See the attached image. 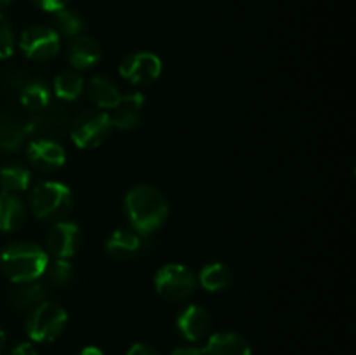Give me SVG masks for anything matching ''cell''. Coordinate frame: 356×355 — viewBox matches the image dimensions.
<instances>
[{
    "label": "cell",
    "mask_w": 356,
    "mask_h": 355,
    "mask_svg": "<svg viewBox=\"0 0 356 355\" xmlns=\"http://www.w3.org/2000/svg\"><path fill=\"white\" fill-rule=\"evenodd\" d=\"M26 136V127L17 118L0 113V150L14 152L23 146Z\"/></svg>",
    "instance_id": "obj_20"
},
{
    "label": "cell",
    "mask_w": 356,
    "mask_h": 355,
    "mask_svg": "<svg viewBox=\"0 0 356 355\" xmlns=\"http://www.w3.org/2000/svg\"><path fill=\"white\" fill-rule=\"evenodd\" d=\"M197 281L200 282L204 289H207V291L211 292H216L228 287L233 281V275H232V270H229L225 263L214 261V263H209L202 268Z\"/></svg>",
    "instance_id": "obj_21"
},
{
    "label": "cell",
    "mask_w": 356,
    "mask_h": 355,
    "mask_svg": "<svg viewBox=\"0 0 356 355\" xmlns=\"http://www.w3.org/2000/svg\"><path fill=\"white\" fill-rule=\"evenodd\" d=\"M37 7H40L42 10H47V13H56L59 9H65L68 6L70 0H31Z\"/></svg>",
    "instance_id": "obj_29"
},
{
    "label": "cell",
    "mask_w": 356,
    "mask_h": 355,
    "mask_svg": "<svg viewBox=\"0 0 356 355\" xmlns=\"http://www.w3.org/2000/svg\"><path fill=\"white\" fill-rule=\"evenodd\" d=\"M68 59L76 70H87L101 59V47L94 38L79 35L68 47Z\"/></svg>",
    "instance_id": "obj_16"
},
{
    "label": "cell",
    "mask_w": 356,
    "mask_h": 355,
    "mask_svg": "<svg viewBox=\"0 0 356 355\" xmlns=\"http://www.w3.org/2000/svg\"><path fill=\"white\" fill-rule=\"evenodd\" d=\"M9 355H38V354L31 343H19L17 347H14L13 350H10Z\"/></svg>",
    "instance_id": "obj_31"
},
{
    "label": "cell",
    "mask_w": 356,
    "mask_h": 355,
    "mask_svg": "<svg viewBox=\"0 0 356 355\" xmlns=\"http://www.w3.org/2000/svg\"><path fill=\"white\" fill-rule=\"evenodd\" d=\"M19 47L26 58L35 59V61H47L58 54L61 42L54 28L35 24L21 33Z\"/></svg>",
    "instance_id": "obj_8"
},
{
    "label": "cell",
    "mask_w": 356,
    "mask_h": 355,
    "mask_svg": "<svg viewBox=\"0 0 356 355\" xmlns=\"http://www.w3.org/2000/svg\"><path fill=\"white\" fill-rule=\"evenodd\" d=\"M197 285V275L184 265L169 263L155 275L156 292L169 301H184L193 294Z\"/></svg>",
    "instance_id": "obj_5"
},
{
    "label": "cell",
    "mask_w": 356,
    "mask_h": 355,
    "mask_svg": "<svg viewBox=\"0 0 356 355\" xmlns=\"http://www.w3.org/2000/svg\"><path fill=\"white\" fill-rule=\"evenodd\" d=\"M204 355H252L250 345L242 334L233 331H221L207 340Z\"/></svg>",
    "instance_id": "obj_14"
},
{
    "label": "cell",
    "mask_w": 356,
    "mask_h": 355,
    "mask_svg": "<svg viewBox=\"0 0 356 355\" xmlns=\"http://www.w3.org/2000/svg\"><path fill=\"white\" fill-rule=\"evenodd\" d=\"M28 160L35 169L49 173L65 164L66 153L54 139H33L28 146Z\"/></svg>",
    "instance_id": "obj_11"
},
{
    "label": "cell",
    "mask_w": 356,
    "mask_h": 355,
    "mask_svg": "<svg viewBox=\"0 0 356 355\" xmlns=\"http://www.w3.org/2000/svg\"><path fill=\"white\" fill-rule=\"evenodd\" d=\"M26 219V207L16 194H0V232H14Z\"/></svg>",
    "instance_id": "obj_17"
},
{
    "label": "cell",
    "mask_w": 356,
    "mask_h": 355,
    "mask_svg": "<svg viewBox=\"0 0 356 355\" xmlns=\"http://www.w3.org/2000/svg\"><path fill=\"white\" fill-rule=\"evenodd\" d=\"M14 31L7 17L0 16V59H7L14 52Z\"/></svg>",
    "instance_id": "obj_27"
},
{
    "label": "cell",
    "mask_w": 356,
    "mask_h": 355,
    "mask_svg": "<svg viewBox=\"0 0 356 355\" xmlns=\"http://www.w3.org/2000/svg\"><path fill=\"white\" fill-rule=\"evenodd\" d=\"M68 313L52 301H42L33 306L26 319V333L37 343L54 341L65 331Z\"/></svg>",
    "instance_id": "obj_4"
},
{
    "label": "cell",
    "mask_w": 356,
    "mask_h": 355,
    "mask_svg": "<svg viewBox=\"0 0 356 355\" xmlns=\"http://www.w3.org/2000/svg\"><path fill=\"white\" fill-rule=\"evenodd\" d=\"M127 355H159V352L148 343H136L129 348Z\"/></svg>",
    "instance_id": "obj_30"
},
{
    "label": "cell",
    "mask_w": 356,
    "mask_h": 355,
    "mask_svg": "<svg viewBox=\"0 0 356 355\" xmlns=\"http://www.w3.org/2000/svg\"><path fill=\"white\" fill-rule=\"evenodd\" d=\"M54 26L56 33H61L65 37H79L86 30V21L80 14H76L72 9H59L54 13Z\"/></svg>",
    "instance_id": "obj_24"
},
{
    "label": "cell",
    "mask_w": 356,
    "mask_h": 355,
    "mask_svg": "<svg viewBox=\"0 0 356 355\" xmlns=\"http://www.w3.org/2000/svg\"><path fill=\"white\" fill-rule=\"evenodd\" d=\"M45 274L49 275V281L56 285H65L72 281L73 277V267L63 258H56L52 263L47 265Z\"/></svg>",
    "instance_id": "obj_26"
},
{
    "label": "cell",
    "mask_w": 356,
    "mask_h": 355,
    "mask_svg": "<svg viewBox=\"0 0 356 355\" xmlns=\"http://www.w3.org/2000/svg\"><path fill=\"white\" fill-rule=\"evenodd\" d=\"M31 174L21 164H7L6 167L0 169V187L7 194H19L30 187Z\"/></svg>",
    "instance_id": "obj_23"
},
{
    "label": "cell",
    "mask_w": 356,
    "mask_h": 355,
    "mask_svg": "<svg viewBox=\"0 0 356 355\" xmlns=\"http://www.w3.org/2000/svg\"><path fill=\"white\" fill-rule=\"evenodd\" d=\"M160 73H162V61L153 52H132L120 65V75L136 86L155 82Z\"/></svg>",
    "instance_id": "obj_9"
},
{
    "label": "cell",
    "mask_w": 356,
    "mask_h": 355,
    "mask_svg": "<svg viewBox=\"0 0 356 355\" xmlns=\"http://www.w3.org/2000/svg\"><path fill=\"white\" fill-rule=\"evenodd\" d=\"M73 117L66 108L59 104H49L42 110L35 111L24 127L28 136H35V139H54L58 141L65 134H68L72 127Z\"/></svg>",
    "instance_id": "obj_7"
},
{
    "label": "cell",
    "mask_w": 356,
    "mask_h": 355,
    "mask_svg": "<svg viewBox=\"0 0 356 355\" xmlns=\"http://www.w3.org/2000/svg\"><path fill=\"white\" fill-rule=\"evenodd\" d=\"M83 79L75 72H63L54 79V93L65 101H73L82 94Z\"/></svg>",
    "instance_id": "obj_25"
},
{
    "label": "cell",
    "mask_w": 356,
    "mask_h": 355,
    "mask_svg": "<svg viewBox=\"0 0 356 355\" xmlns=\"http://www.w3.org/2000/svg\"><path fill=\"white\" fill-rule=\"evenodd\" d=\"M145 104V96L141 93H132L122 96L120 103L113 108L110 113V120L113 127L131 131L136 129L141 122V108Z\"/></svg>",
    "instance_id": "obj_13"
},
{
    "label": "cell",
    "mask_w": 356,
    "mask_h": 355,
    "mask_svg": "<svg viewBox=\"0 0 356 355\" xmlns=\"http://www.w3.org/2000/svg\"><path fill=\"white\" fill-rule=\"evenodd\" d=\"M177 327H179L183 338L188 341H200L209 336L212 327L211 313L198 305H190L177 317Z\"/></svg>",
    "instance_id": "obj_12"
},
{
    "label": "cell",
    "mask_w": 356,
    "mask_h": 355,
    "mask_svg": "<svg viewBox=\"0 0 356 355\" xmlns=\"http://www.w3.org/2000/svg\"><path fill=\"white\" fill-rule=\"evenodd\" d=\"M31 211L44 221H61L73 205L72 191L58 181H42L31 190Z\"/></svg>",
    "instance_id": "obj_3"
},
{
    "label": "cell",
    "mask_w": 356,
    "mask_h": 355,
    "mask_svg": "<svg viewBox=\"0 0 356 355\" xmlns=\"http://www.w3.org/2000/svg\"><path fill=\"white\" fill-rule=\"evenodd\" d=\"M30 80V75L26 72H21V70H9L6 73V82L7 86L13 87V89L21 90V87Z\"/></svg>",
    "instance_id": "obj_28"
},
{
    "label": "cell",
    "mask_w": 356,
    "mask_h": 355,
    "mask_svg": "<svg viewBox=\"0 0 356 355\" xmlns=\"http://www.w3.org/2000/svg\"><path fill=\"white\" fill-rule=\"evenodd\" d=\"M80 355H103V352L96 347H86L82 352H80Z\"/></svg>",
    "instance_id": "obj_33"
},
{
    "label": "cell",
    "mask_w": 356,
    "mask_h": 355,
    "mask_svg": "<svg viewBox=\"0 0 356 355\" xmlns=\"http://www.w3.org/2000/svg\"><path fill=\"white\" fill-rule=\"evenodd\" d=\"M125 211L136 232L152 233L165 223L169 204L160 190L149 184H138L125 195Z\"/></svg>",
    "instance_id": "obj_1"
},
{
    "label": "cell",
    "mask_w": 356,
    "mask_h": 355,
    "mask_svg": "<svg viewBox=\"0 0 356 355\" xmlns=\"http://www.w3.org/2000/svg\"><path fill=\"white\" fill-rule=\"evenodd\" d=\"M47 296V287L45 284L38 281H28V282H14L13 287L9 289V298L10 305L16 308H33L38 303L45 301Z\"/></svg>",
    "instance_id": "obj_15"
},
{
    "label": "cell",
    "mask_w": 356,
    "mask_h": 355,
    "mask_svg": "<svg viewBox=\"0 0 356 355\" xmlns=\"http://www.w3.org/2000/svg\"><path fill=\"white\" fill-rule=\"evenodd\" d=\"M3 347H6V334H3V329L0 327V355H2Z\"/></svg>",
    "instance_id": "obj_34"
},
{
    "label": "cell",
    "mask_w": 356,
    "mask_h": 355,
    "mask_svg": "<svg viewBox=\"0 0 356 355\" xmlns=\"http://www.w3.org/2000/svg\"><path fill=\"white\" fill-rule=\"evenodd\" d=\"M10 2H13V0H0V10H3L6 7H9Z\"/></svg>",
    "instance_id": "obj_35"
},
{
    "label": "cell",
    "mask_w": 356,
    "mask_h": 355,
    "mask_svg": "<svg viewBox=\"0 0 356 355\" xmlns=\"http://www.w3.org/2000/svg\"><path fill=\"white\" fill-rule=\"evenodd\" d=\"M21 103L31 111H38L51 104V90L42 79H30L21 87Z\"/></svg>",
    "instance_id": "obj_22"
},
{
    "label": "cell",
    "mask_w": 356,
    "mask_h": 355,
    "mask_svg": "<svg viewBox=\"0 0 356 355\" xmlns=\"http://www.w3.org/2000/svg\"><path fill=\"white\" fill-rule=\"evenodd\" d=\"M170 355H204V350L197 347H179L174 348Z\"/></svg>",
    "instance_id": "obj_32"
},
{
    "label": "cell",
    "mask_w": 356,
    "mask_h": 355,
    "mask_svg": "<svg viewBox=\"0 0 356 355\" xmlns=\"http://www.w3.org/2000/svg\"><path fill=\"white\" fill-rule=\"evenodd\" d=\"M111 125L110 113L103 110L83 111L73 118L70 136L79 148H94L99 146L110 136Z\"/></svg>",
    "instance_id": "obj_6"
},
{
    "label": "cell",
    "mask_w": 356,
    "mask_h": 355,
    "mask_svg": "<svg viewBox=\"0 0 356 355\" xmlns=\"http://www.w3.org/2000/svg\"><path fill=\"white\" fill-rule=\"evenodd\" d=\"M47 249L56 258H72L80 246V228L73 221H56L47 233Z\"/></svg>",
    "instance_id": "obj_10"
},
{
    "label": "cell",
    "mask_w": 356,
    "mask_h": 355,
    "mask_svg": "<svg viewBox=\"0 0 356 355\" xmlns=\"http://www.w3.org/2000/svg\"><path fill=\"white\" fill-rule=\"evenodd\" d=\"M87 94L92 100L94 104H97L99 108H104V110H113L122 100L120 89L117 87V84L111 82L108 77H94L92 80L87 86Z\"/></svg>",
    "instance_id": "obj_18"
},
{
    "label": "cell",
    "mask_w": 356,
    "mask_h": 355,
    "mask_svg": "<svg viewBox=\"0 0 356 355\" xmlns=\"http://www.w3.org/2000/svg\"><path fill=\"white\" fill-rule=\"evenodd\" d=\"M47 265V253L33 242H13L0 253V268L13 282L38 281Z\"/></svg>",
    "instance_id": "obj_2"
},
{
    "label": "cell",
    "mask_w": 356,
    "mask_h": 355,
    "mask_svg": "<svg viewBox=\"0 0 356 355\" xmlns=\"http://www.w3.org/2000/svg\"><path fill=\"white\" fill-rule=\"evenodd\" d=\"M141 249V239L132 230H117L106 240V251L115 260H129Z\"/></svg>",
    "instance_id": "obj_19"
}]
</instances>
